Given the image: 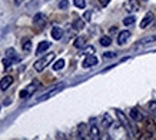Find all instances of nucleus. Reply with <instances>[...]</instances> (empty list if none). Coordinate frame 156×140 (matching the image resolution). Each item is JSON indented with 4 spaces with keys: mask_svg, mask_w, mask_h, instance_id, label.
<instances>
[{
    "mask_svg": "<svg viewBox=\"0 0 156 140\" xmlns=\"http://www.w3.org/2000/svg\"><path fill=\"white\" fill-rule=\"evenodd\" d=\"M116 114H118V119L120 120L122 126L125 127V129H126L128 135L130 136V137H139V133H137V130L132 126V123H130V121L128 120V117L125 116V113L120 112V110H116Z\"/></svg>",
    "mask_w": 156,
    "mask_h": 140,
    "instance_id": "nucleus-1",
    "label": "nucleus"
},
{
    "mask_svg": "<svg viewBox=\"0 0 156 140\" xmlns=\"http://www.w3.org/2000/svg\"><path fill=\"white\" fill-rule=\"evenodd\" d=\"M53 59H55V53H48L44 57H42L40 60H37L34 63V70H36V72H43V70L52 63Z\"/></svg>",
    "mask_w": 156,
    "mask_h": 140,
    "instance_id": "nucleus-2",
    "label": "nucleus"
},
{
    "mask_svg": "<svg viewBox=\"0 0 156 140\" xmlns=\"http://www.w3.org/2000/svg\"><path fill=\"white\" fill-rule=\"evenodd\" d=\"M66 86V83H59V84H56L55 87H52V89L49 90V92H46V93L43 94V96H40V97L37 99V102H44V100H48V99H50V97H53L55 94H57L60 90H63V87Z\"/></svg>",
    "mask_w": 156,
    "mask_h": 140,
    "instance_id": "nucleus-3",
    "label": "nucleus"
},
{
    "mask_svg": "<svg viewBox=\"0 0 156 140\" xmlns=\"http://www.w3.org/2000/svg\"><path fill=\"white\" fill-rule=\"evenodd\" d=\"M37 87H40V82L34 80V82H32V83L29 84L26 89L20 92V97L22 99H29L32 94L34 93V92H36V90H37Z\"/></svg>",
    "mask_w": 156,
    "mask_h": 140,
    "instance_id": "nucleus-4",
    "label": "nucleus"
},
{
    "mask_svg": "<svg viewBox=\"0 0 156 140\" xmlns=\"http://www.w3.org/2000/svg\"><path fill=\"white\" fill-rule=\"evenodd\" d=\"M46 23H48V17H46V14L37 13V14H36V16L33 17V24H34V27L39 29V30H42V29L46 26Z\"/></svg>",
    "mask_w": 156,
    "mask_h": 140,
    "instance_id": "nucleus-5",
    "label": "nucleus"
},
{
    "mask_svg": "<svg viewBox=\"0 0 156 140\" xmlns=\"http://www.w3.org/2000/svg\"><path fill=\"white\" fill-rule=\"evenodd\" d=\"M140 9V6H139V2L137 0H128L126 3H125V10L129 12V13H135L137 10Z\"/></svg>",
    "mask_w": 156,
    "mask_h": 140,
    "instance_id": "nucleus-6",
    "label": "nucleus"
},
{
    "mask_svg": "<svg viewBox=\"0 0 156 140\" xmlns=\"http://www.w3.org/2000/svg\"><path fill=\"white\" fill-rule=\"evenodd\" d=\"M96 65H98V57L95 54H87L85 57V60H83V67H86V69H89V67Z\"/></svg>",
    "mask_w": 156,
    "mask_h": 140,
    "instance_id": "nucleus-7",
    "label": "nucleus"
},
{
    "mask_svg": "<svg viewBox=\"0 0 156 140\" xmlns=\"http://www.w3.org/2000/svg\"><path fill=\"white\" fill-rule=\"evenodd\" d=\"M130 117H132L135 121H142L145 120V116H143V113L139 110L137 107H133L132 110H130Z\"/></svg>",
    "mask_w": 156,
    "mask_h": 140,
    "instance_id": "nucleus-8",
    "label": "nucleus"
},
{
    "mask_svg": "<svg viewBox=\"0 0 156 140\" xmlns=\"http://www.w3.org/2000/svg\"><path fill=\"white\" fill-rule=\"evenodd\" d=\"M129 37H130V32H128V30H123V32H120V33H119V36H118V44L123 46L125 43L128 42Z\"/></svg>",
    "mask_w": 156,
    "mask_h": 140,
    "instance_id": "nucleus-9",
    "label": "nucleus"
},
{
    "mask_svg": "<svg viewBox=\"0 0 156 140\" xmlns=\"http://www.w3.org/2000/svg\"><path fill=\"white\" fill-rule=\"evenodd\" d=\"M12 83H13V77H12V76H5V77L2 79V82H0V89L7 90Z\"/></svg>",
    "mask_w": 156,
    "mask_h": 140,
    "instance_id": "nucleus-10",
    "label": "nucleus"
},
{
    "mask_svg": "<svg viewBox=\"0 0 156 140\" xmlns=\"http://www.w3.org/2000/svg\"><path fill=\"white\" fill-rule=\"evenodd\" d=\"M145 127H146L147 135H151V137H155L156 135V126L153 124L152 120H145Z\"/></svg>",
    "mask_w": 156,
    "mask_h": 140,
    "instance_id": "nucleus-11",
    "label": "nucleus"
},
{
    "mask_svg": "<svg viewBox=\"0 0 156 140\" xmlns=\"http://www.w3.org/2000/svg\"><path fill=\"white\" fill-rule=\"evenodd\" d=\"M112 124H113V119L110 117V114L105 113L103 116H102V126H103L105 129H109Z\"/></svg>",
    "mask_w": 156,
    "mask_h": 140,
    "instance_id": "nucleus-12",
    "label": "nucleus"
},
{
    "mask_svg": "<svg viewBox=\"0 0 156 140\" xmlns=\"http://www.w3.org/2000/svg\"><path fill=\"white\" fill-rule=\"evenodd\" d=\"M152 20H153V13H146V16H145V17H143V20L140 22V27H142V29L147 27V26L152 23Z\"/></svg>",
    "mask_w": 156,
    "mask_h": 140,
    "instance_id": "nucleus-13",
    "label": "nucleus"
},
{
    "mask_svg": "<svg viewBox=\"0 0 156 140\" xmlns=\"http://www.w3.org/2000/svg\"><path fill=\"white\" fill-rule=\"evenodd\" d=\"M89 135L92 139H99L100 137V133H99V127L96 126L95 123H92V126H90V131H89Z\"/></svg>",
    "mask_w": 156,
    "mask_h": 140,
    "instance_id": "nucleus-14",
    "label": "nucleus"
},
{
    "mask_svg": "<svg viewBox=\"0 0 156 140\" xmlns=\"http://www.w3.org/2000/svg\"><path fill=\"white\" fill-rule=\"evenodd\" d=\"M77 131H79V137H86V135H87V124L86 123H80L79 126H77Z\"/></svg>",
    "mask_w": 156,
    "mask_h": 140,
    "instance_id": "nucleus-15",
    "label": "nucleus"
},
{
    "mask_svg": "<svg viewBox=\"0 0 156 140\" xmlns=\"http://www.w3.org/2000/svg\"><path fill=\"white\" fill-rule=\"evenodd\" d=\"M52 37L55 39V40H60V39L63 37V30H62L60 27H53V30H52Z\"/></svg>",
    "mask_w": 156,
    "mask_h": 140,
    "instance_id": "nucleus-16",
    "label": "nucleus"
},
{
    "mask_svg": "<svg viewBox=\"0 0 156 140\" xmlns=\"http://www.w3.org/2000/svg\"><path fill=\"white\" fill-rule=\"evenodd\" d=\"M50 47V43L49 42H40L39 43V46H37V50H36V53L37 54H40V53H43V51H46Z\"/></svg>",
    "mask_w": 156,
    "mask_h": 140,
    "instance_id": "nucleus-17",
    "label": "nucleus"
},
{
    "mask_svg": "<svg viewBox=\"0 0 156 140\" xmlns=\"http://www.w3.org/2000/svg\"><path fill=\"white\" fill-rule=\"evenodd\" d=\"M22 47H23V50L26 53H29V51L32 50V42H30V39H23L22 40Z\"/></svg>",
    "mask_w": 156,
    "mask_h": 140,
    "instance_id": "nucleus-18",
    "label": "nucleus"
},
{
    "mask_svg": "<svg viewBox=\"0 0 156 140\" xmlns=\"http://www.w3.org/2000/svg\"><path fill=\"white\" fill-rule=\"evenodd\" d=\"M86 46V37H77L75 40V47L77 49H82V47Z\"/></svg>",
    "mask_w": 156,
    "mask_h": 140,
    "instance_id": "nucleus-19",
    "label": "nucleus"
},
{
    "mask_svg": "<svg viewBox=\"0 0 156 140\" xmlns=\"http://www.w3.org/2000/svg\"><path fill=\"white\" fill-rule=\"evenodd\" d=\"M6 54H7L6 57H9V59H12V60H14V61H19V60H20L19 57L16 56V51L12 50V49H9V50L6 51Z\"/></svg>",
    "mask_w": 156,
    "mask_h": 140,
    "instance_id": "nucleus-20",
    "label": "nucleus"
},
{
    "mask_svg": "<svg viewBox=\"0 0 156 140\" xmlns=\"http://www.w3.org/2000/svg\"><path fill=\"white\" fill-rule=\"evenodd\" d=\"M147 107H149V112H151V114L156 119V102H149Z\"/></svg>",
    "mask_w": 156,
    "mask_h": 140,
    "instance_id": "nucleus-21",
    "label": "nucleus"
},
{
    "mask_svg": "<svg viewBox=\"0 0 156 140\" xmlns=\"http://www.w3.org/2000/svg\"><path fill=\"white\" fill-rule=\"evenodd\" d=\"M110 43H112V39L109 37V36H103V37H100V44L102 46H110Z\"/></svg>",
    "mask_w": 156,
    "mask_h": 140,
    "instance_id": "nucleus-22",
    "label": "nucleus"
},
{
    "mask_svg": "<svg viewBox=\"0 0 156 140\" xmlns=\"http://www.w3.org/2000/svg\"><path fill=\"white\" fill-rule=\"evenodd\" d=\"M63 67H65V60H63V59H59V60L53 65V69L55 70H60V69H63Z\"/></svg>",
    "mask_w": 156,
    "mask_h": 140,
    "instance_id": "nucleus-23",
    "label": "nucleus"
},
{
    "mask_svg": "<svg viewBox=\"0 0 156 140\" xmlns=\"http://www.w3.org/2000/svg\"><path fill=\"white\" fill-rule=\"evenodd\" d=\"M135 17H133V16H128V17H126V19H123V24H125V26H132L133 23H135Z\"/></svg>",
    "mask_w": 156,
    "mask_h": 140,
    "instance_id": "nucleus-24",
    "label": "nucleus"
},
{
    "mask_svg": "<svg viewBox=\"0 0 156 140\" xmlns=\"http://www.w3.org/2000/svg\"><path fill=\"white\" fill-rule=\"evenodd\" d=\"M2 63H3V66H5V69H10V66L13 65V60L12 59H9V57H5L3 60H2Z\"/></svg>",
    "mask_w": 156,
    "mask_h": 140,
    "instance_id": "nucleus-25",
    "label": "nucleus"
},
{
    "mask_svg": "<svg viewBox=\"0 0 156 140\" xmlns=\"http://www.w3.org/2000/svg\"><path fill=\"white\" fill-rule=\"evenodd\" d=\"M73 3H75V6L79 7V9H85L86 7V0H73Z\"/></svg>",
    "mask_w": 156,
    "mask_h": 140,
    "instance_id": "nucleus-26",
    "label": "nucleus"
},
{
    "mask_svg": "<svg viewBox=\"0 0 156 140\" xmlns=\"http://www.w3.org/2000/svg\"><path fill=\"white\" fill-rule=\"evenodd\" d=\"M83 26H85L83 20H75V23H73V27H75L76 30H82V29H83Z\"/></svg>",
    "mask_w": 156,
    "mask_h": 140,
    "instance_id": "nucleus-27",
    "label": "nucleus"
},
{
    "mask_svg": "<svg viewBox=\"0 0 156 140\" xmlns=\"http://www.w3.org/2000/svg\"><path fill=\"white\" fill-rule=\"evenodd\" d=\"M155 40H156V36H151V37H146V39H143V40H140L139 44H147L149 42H155Z\"/></svg>",
    "mask_w": 156,
    "mask_h": 140,
    "instance_id": "nucleus-28",
    "label": "nucleus"
},
{
    "mask_svg": "<svg viewBox=\"0 0 156 140\" xmlns=\"http://www.w3.org/2000/svg\"><path fill=\"white\" fill-rule=\"evenodd\" d=\"M67 6H69V2H67V0H60V2H59V9L66 10Z\"/></svg>",
    "mask_w": 156,
    "mask_h": 140,
    "instance_id": "nucleus-29",
    "label": "nucleus"
},
{
    "mask_svg": "<svg viewBox=\"0 0 156 140\" xmlns=\"http://www.w3.org/2000/svg\"><path fill=\"white\" fill-rule=\"evenodd\" d=\"M115 56H116V53H113V51H106V53L103 54L105 59H113Z\"/></svg>",
    "mask_w": 156,
    "mask_h": 140,
    "instance_id": "nucleus-30",
    "label": "nucleus"
},
{
    "mask_svg": "<svg viewBox=\"0 0 156 140\" xmlns=\"http://www.w3.org/2000/svg\"><path fill=\"white\" fill-rule=\"evenodd\" d=\"M90 14H92L90 12H86V13H85V16H83V19H85L86 22H90Z\"/></svg>",
    "mask_w": 156,
    "mask_h": 140,
    "instance_id": "nucleus-31",
    "label": "nucleus"
},
{
    "mask_svg": "<svg viewBox=\"0 0 156 140\" xmlns=\"http://www.w3.org/2000/svg\"><path fill=\"white\" fill-rule=\"evenodd\" d=\"M99 2H100V5L102 6H108L109 3H110V0H99Z\"/></svg>",
    "mask_w": 156,
    "mask_h": 140,
    "instance_id": "nucleus-32",
    "label": "nucleus"
},
{
    "mask_svg": "<svg viewBox=\"0 0 156 140\" xmlns=\"http://www.w3.org/2000/svg\"><path fill=\"white\" fill-rule=\"evenodd\" d=\"M22 2H24V0H14V3H16V5H20Z\"/></svg>",
    "mask_w": 156,
    "mask_h": 140,
    "instance_id": "nucleus-33",
    "label": "nucleus"
},
{
    "mask_svg": "<svg viewBox=\"0 0 156 140\" xmlns=\"http://www.w3.org/2000/svg\"><path fill=\"white\" fill-rule=\"evenodd\" d=\"M143 2H147V0H143Z\"/></svg>",
    "mask_w": 156,
    "mask_h": 140,
    "instance_id": "nucleus-34",
    "label": "nucleus"
}]
</instances>
